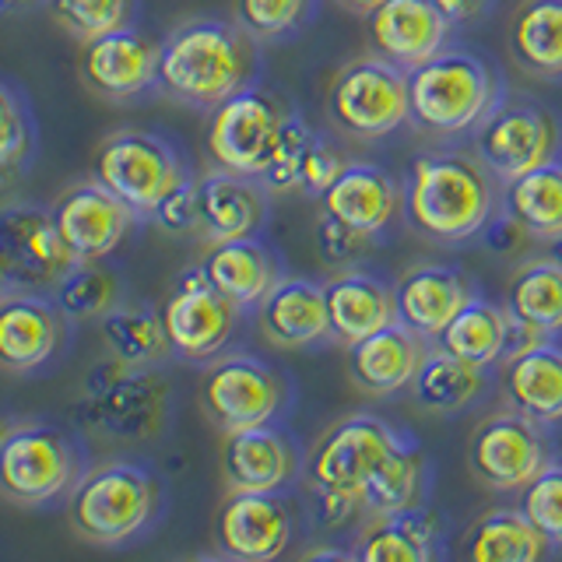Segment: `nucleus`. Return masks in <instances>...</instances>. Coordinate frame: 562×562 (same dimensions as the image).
<instances>
[{
    "mask_svg": "<svg viewBox=\"0 0 562 562\" xmlns=\"http://www.w3.org/2000/svg\"><path fill=\"white\" fill-rule=\"evenodd\" d=\"M330 127L348 140H383L408 123V70L383 57H359L330 78L324 95Z\"/></svg>",
    "mask_w": 562,
    "mask_h": 562,
    "instance_id": "9",
    "label": "nucleus"
},
{
    "mask_svg": "<svg viewBox=\"0 0 562 562\" xmlns=\"http://www.w3.org/2000/svg\"><path fill=\"white\" fill-rule=\"evenodd\" d=\"M324 295H327L330 334L338 345H356L369 338V334L397 324L394 289L383 285L373 274L345 268L341 274L324 281Z\"/></svg>",
    "mask_w": 562,
    "mask_h": 562,
    "instance_id": "29",
    "label": "nucleus"
},
{
    "mask_svg": "<svg viewBox=\"0 0 562 562\" xmlns=\"http://www.w3.org/2000/svg\"><path fill=\"white\" fill-rule=\"evenodd\" d=\"M509 313L520 324L535 327L541 334H559L562 330V263L549 257H527L520 260L506 285V303Z\"/></svg>",
    "mask_w": 562,
    "mask_h": 562,
    "instance_id": "36",
    "label": "nucleus"
},
{
    "mask_svg": "<svg viewBox=\"0 0 562 562\" xmlns=\"http://www.w3.org/2000/svg\"><path fill=\"white\" fill-rule=\"evenodd\" d=\"M552 549H562V461H549L520 488L517 503Z\"/></svg>",
    "mask_w": 562,
    "mask_h": 562,
    "instance_id": "43",
    "label": "nucleus"
},
{
    "mask_svg": "<svg viewBox=\"0 0 562 562\" xmlns=\"http://www.w3.org/2000/svg\"><path fill=\"white\" fill-rule=\"evenodd\" d=\"M303 559H351V552H345V549H310V552H303Z\"/></svg>",
    "mask_w": 562,
    "mask_h": 562,
    "instance_id": "50",
    "label": "nucleus"
},
{
    "mask_svg": "<svg viewBox=\"0 0 562 562\" xmlns=\"http://www.w3.org/2000/svg\"><path fill=\"white\" fill-rule=\"evenodd\" d=\"M158 313H162L172 356L187 362H211L222 356L225 345L233 341L239 321V310L211 285L204 263L180 271Z\"/></svg>",
    "mask_w": 562,
    "mask_h": 562,
    "instance_id": "15",
    "label": "nucleus"
},
{
    "mask_svg": "<svg viewBox=\"0 0 562 562\" xmlns=\"http://www.w3.org/2000/svg\"><path fill=\"white\" fill-rule=\"evenodd\" d=\"M222 479L228 492H285L299 479V450L289 432L271 426L225 432Z\"/></svg>",
    "mask_w": 562,
    "mask_h": 562,
    "instance_id": "22",
    "label": "nucleus"
},
{
    "mask_svg": "<svg viewBox=\"0 0 562 562\" xmlns=\"http://www.w3.org/2000/svg\"><path fill=\"white\" fill-rule=\"evenodd\" d=\"M503 95L499 70L485 57L447 46L408 70V123L439 140L474 134Z\"/></svg>",
    "mask_w": 562,
    "mask_h": 562,
    "instance_id": "4",
    "label": "nucleus"
},
{
    "mask_svg": "<svg viewBox=\"0 0 562 562\" xmlns=\"http://www.w3.org/2000/svg\"><path fill=\"white\" fill-rule=\"evenodd\" d=\"M67 524L81 541L120 549L137 541L162 514V482L137 461H105L85 468L67 492Z\"/></svg>",
    "mask_w": 562,
    "mask_h": 562,
    "instance_id": "5",
    "label": "nucleus"
},
{
    "mask_svg": "<svg viewBox=\"0 0 562 562\" xmlns=\"http://www.w3.org/2000/svg\"><path fill=\"white\" fill-rule=\"evenodd\" d=\"M257 46L254 35L236 22L187 18L162 40L158 88L176 102L211 113L246 85H254L260 70Z\"/></svg>",
    "mask_w": 562,
    "mask_h": 562,
    "instance_id": "2",
    "label": "nucleus"
},
{
    "mask_svg": "<svg viewBox=\"0 0 562 562\" xmlns=\"http://www.w3.org/2000/svg\"><path fill=\"white\" fill-rule=\"evenodd\" d=\"M506 408L538 422L541 429L562 422V345L552 338L503 362Z\"/></svg>",
    "mask_w": 562,
    "mask_h": 562,
    "instance_id": "28",
    "label": "nucleus"
},
{
    "mask_svg": "<svg viewBox=\"0 0 562 562\" xmlns=\"http://www.w3.org/2000/svg\"><path fill=\"white\" fill-rule=\"evenodd\" d=\"M40 0H0V14H11V11H25V8H35Z\"/></svg>",
    "mask_w": 562,
    "mask_h": 562,
    "instance_id": "51",
    "label": "nucleus"
},
{
    "mask_svg": "<svg viewBox=\"0 0 562 562\" xmlns=\"http://www.w3.org/2000/svg\"><path fill=\"white\" fill-rule=\"evenodd\" d=\"M366 517L376 514H404L429 503V464L418 443H408L397 457L386 461V468L376 474L366 488Z\"/></svg>",
    "mask_w": 562,
    "mask_h": 562,
    "instance_id": "39",
    "label": "nucleus"
},
{
    "mask_svg": "<svg viewBox=\"0 0 562 562\" xmlns=\"http://www.w3.org/2000/svg\"><path fill=\"white\" fill-rule=\"evenodd\" d=\"M303 131L306 123L285 99L260 85H246L243 92L211 110L204 127V151L215 169L260 180Z\"/></svg>",
    "mask_w": 562,
    "mask_h": 562,
    "instance_id": "6",
    "label": "nucleus"
},
{
    "mask_svg": "<svg viewBox=\"0 0 562 562\" xmlns=\"http://www.w3.org/2000/svg\"><path fill=\"white\" fill-rule=\"evenodd\" d=\"M471 295V281L457 268H447V263H415L394 285L397 324L436 345V338L468 306Z\"/></svg>",
    "mask_w": 562,
    "mask_h": 562,
    "instance_id": "26",
    "label": "nucleus"
},
{
    "mask_svg": "<svg viewBox=\"0 0 562 562\" xmlns=\"http://www.w3.org/2000/svg\"><path fill=\"white\" fill-rule=\"evenodd\" d=\"M549 246H552V257H555V260L562 263V236H559V239H552Z\"/></svg>",
    "mask_w": 562,
    "mask_h": 562,
    "instance_id": "53",
    "label": "nucleus"
},
{
    "mask_svg": "<svg viewBox=\"0 0 562 562\" xmlns=\"http://www.w3.org/2000/svg\"><path fill=\"white\" fill-rule=\"evenodd\" d=\"M151 222L169 236H193L201 233V201H198V180L187 176V180L176 187L169 198L155 207Z\"/></svg>",
    "mask_w": 562,
    "mask_h": 562,
    "instance_id": "44",
    "label": "nucleus"
},
{
    "mask_svg": "<svg viewBox=\"0 0 562 562\" xmlns=\"http://www.w3.org/2000/svg\"><path fill=\"white\" fill-rule=\"evenodd\" d=\"M53 211L14 201L0 207V268L11 292H53L57 281L75 268Z\"/></svg>",
    "mask_w": 562,
    "mask_h": 562,
    "instance_id": "13",
    "label": "nucleus"
},
{
    "mask_svg": "<svg viewBox=\"0 0 562 562\" xmlns=\"http://www.w3.org/2000/svg\"><path fill=\"white\" fill-rule=\"evenodd\" d=\"M32 120L25 99L14 92L11 85L0 81V140H4L8 134H14L18 127H25V123Z\"/></svg>",
    "mask_w": 562,
    "mask_h": 562,
    "instance_id": "47",
    "label": "nucleus"
},
{
    "mask_svg": "<svg viewBox=\"0 0 562 562\" xmlns=\"http://www.w3.org/2000/svg\"><path fill=\"white\" fill-rule=\"evenodd\" d=\"M549 549L552 544L527 520L520 506L482 514L461 541V555L471 562H535L549 555Z\"/></svg>",
    "mask_w": 562,
    "mask_h": 562,
    "instance_id": "35",
    "label": "nucleus"
},
{
    "mask_svg": "<svg viewBox=\"0 0 562 562\" xmlns=\"http://www.w3.org/2000/svg\"><path fill=\"white\" fill-rule=\"evenodd\" d=\"M474 151L503 183L555 162L562 155V123L531 99L503 95L488 120L474 131Z\"/></svg>",
    "mask_w": 562,
    "mask_h": 562,
    "instance_id": "12",
    "label": "nucleus"
},
{
    "mask_svg": "<svg viewBox=\"0 0 562 562\" xmlns=\"http://www.w3.org/2000/svg\"><path fill=\"white\" fill-rule=\"evenodd\" d=\"M85 474L81 443L53 422H14L0 439V496L22 509H40L67 492Z\"/></svg>",
    "mask_w": 562,
    "mask_h": 562,
    "instance_id": "8",
    "label": "nucleus"
},
{
    "mask_svg": "<svg viewBox=\"0 0 562 562\" xmlns=\"http://www.w3.org/2000/svg\"><path fill=\"white\" fill-rule=\"evenodd\" d=\"M11 426H14V422H11V418H8L4 412H0V439L8 436V429H11Z\"/></svg>",
    "mask_w": 562,
    "mask_h": 562,
    "instance_id": "52",
    "label": "nucleus"
},
{
    "mask_svg": "<svg viewBox=\"0 0 562 562\" xmlns=\"http://www.w3.org/2000/svg\"><path fill=\"white\" fill-rule=\"evenodd\" d=\"M99 334L105 356L127 366H162L172 356L162 313L151 306H127L116 303L105 316H99Z\"/></svg>",
    "mask_w": 562,
    "mask_h": 562,
    "instance_id": "38",
    "label": "nucleus"
},
{
    "mask_svg": "<svg viewBox=\"0 0 562 562\" xmlns=\"http://www.w3.org/2000/svg\"><path fill=\"white\" fill-rule=\"evenodd\" d=\"M11 292V285H8V274H4V268H0V295H8Z\"/></svg>",
    "mask_w": 562,
    "mask_h": 562,
    "instance_id": "54",
    "label": "nucleus"
},
{
    "mask_svg": "<svg viewBox=\"0 0 562 562\" xmlns=\"http://www.w3.org/2000/svg\"><path fill=\"white\" fill-rule=\"evenodd\" d=\"M509 338H514V316H509V310L499 303H488L482 295H471L468 306L436 338V345L457 359L492 369L506 362Z\"/></svg>",
    "mask_w": 562,
    "mask_h": 562,
    "instance_id": "33",
    "label": "nucleus"
},
{
    "mask_svg": "<svg viewBox=\"0 0 562 562\" xmlns=\"http://www.w3.org/2000/svg\"><path fill=\"white\" fill-rule=\"evenodd\" d=\"M499 211L503 180L482 162L474 148L422 151L404 172L401 218L426 243H468L482 236Z\"/></svg>",
    "mask_w": 562,
    "mask_h": 562,
    "instance_id": "1",
    "label": "nucleus"
},
{
    "mask_svg": "<svg viewBox=\"0 0 562 562\" xmlns=\"http://www.w3.org/2000/svg\"><path fill=\"white\" fill-rule=\"evenodd\" d=\"M341 8H348V11H356V14H373L380 4H386V0H338Z\"/></svg>",
    "mask_w": 562,
    "mask_h": 562,
    "instance_id": "49",
    "label": "nucleus"
},
{
    "mask_svg": "<svg viewBox=\"0 0 562 562\" xmlns=\"http://www.w3.org/2000/svg\"><path fill=\"white\" fill-rule=\"evenodd\" d=\"M57 25L78 43L99 40L137 22V0H46Z\"/></svg>",
    "mask_w": 562,
    "mask_h": 562,
    "instance_id": "42",
    "label": "nucleus"
},
{
    "mask_svg": "<svg viewBox=\"0 0 562 562\" xmlns=\"http://www.w3.org/2000/svg\"><path fill=\"white\" fill-rule=\"evenodd\" d=\"M215 549L236 562H271L285 555L295 535L292 506L281 492H228L215 514Z\"/></svg>",
    "mask_w": 562,
    "mask_h": 562,
    "instance_id": "16",
    "label": "nucleus"
},
{
    "mask_svg": "<svg viewBox=\"0 0 562 562\" xmlns=\"http://www.w3.org/2000/svg\"><path fill=\"white\" fill-rule=\"evenodd\" d=\"M549 461L541 426L514 408L485 415L468 436V468L492 492H520Z\"/></svg>",
    "mask_w": 562,
    "mask_h": 562,
    "instance_id": "14",
    "label": "nucleus"
},
{
    "mask_svg": "<svg viewBox=\"0 0 562 562\" xmlns=\"http://www.w3.org/2000/svg\"><path fill=\"white\" fill-rule=\"evenodd\" d=\"M78 426L113 443H145L169 418V383L158 366H127L105 356L81 380L75 397Z\"/></svg>",
    "mask_w": 562,
    "mask_h": 562,
    "instance_id": "7",
    "label": "nucleus"
},
{
    "mask_svg": "<svg viewBox=\"0 0 562 562\" xmlns=\"http://www.w3.org/2000/svg\"><path fill=\"white\" fill-rule=\"evenodd\" d=\"M316 14V0H233V22L257 43H281L303 32Z\"/></svg>",
    "mask_w": 562,
    "mask_h": 562,
    "instance_id": "41",
    "label": "nucleus"
},
{
    "mask_svg": "<svg viewBox=\"0 0 562 562\" xmlns=\"http://www.w3.org/2000/svg\"><path fill=\"white\" fill-rule=\"evenodd\" d=\"M158 53H162V43L148 40L134 25L116 29L81 43V78L95 95L127 102L158 85Z\"/></svg>",
    "mask_w": 562,
    "mask_h": 562,
    "instance_id": "20",
    "label": "nucleus"
},
{
    "mask_svg": "<svg viewBox=\"0 0 562 562\" xmlns=\"http://www.w3.org/2000/svg\"><path fill=\"white\" fill-rule=\"evenodd\" d=\"M369 246H373L369 236L351 233V228H345L341 222H334L327 215H321V222H316V250H321L327 263H345L348 268V263L359 260Z\"/></svg>",
    "mask_w": 562,
    "mask_h": 562,
    "instance_id": "45",
    "label": "nucleus"
},
{
    "mask_svg": "<svg viewBox=\"0 0 562 562\" xmlns=\"http://www.w3.org/2000/svg\"><path fill=\"white\" fill-rule=\"evenodd\" d=\"M503 215L514 218L531 243L562 236V158L503 183Z\"/></svg>",
    "mask_w": 562,
    "mask_h": 562,
    "instance_id": "34",
    "label": "nucleus"
},
{
    "mask_svg": "<svg viewBox=\"0 0 562 562\" xmlns=\"http://www.w3.org/2000/svg\"><path fill=\"white\" fill-rule=\"evenodd\" d=\"M348 158L338 145L316 137L310 127L299 134L292 145L281 151L278 162L260 176V183L271 193H303V198H321L334 183V176L345 169Z\"/></svg>",
    "mask_w": 562,
    "mask_h": 562,
    "instance_id": "37",
    "label": "nucleus"
},
{
    "mask_svg": "<svg viewBox=\"0 0 562 562\" xmlns=\"http://www.w3.org/2000/svg\"><path fill=\"white\" fill-rule=\"evenodd\" d=\"M32 158H35V123L29 120L25 127H18L14 134L0 140V190L22 180L32 169Z\"/></svg>",
    "mask_w": 562,
    "mask_h": 562,
    "instance_id": "46",
    "label": "nucleus"
},
{
    "mask_svg": "<svg viewBox=\"0 0 562 562\" xmlns=\"http://www.w3.org/2000/svg\"><path fill=\"white\" fill-rule=\"evenodd\" d=\"M187 166L166 137L148 131H116L99 140L92 155V180L120 201H127L140 218H151L155 207L187 180Z\"/></svg>",
    "mask_w": 562,
    "mask_h": 562,
    "instance_id": "10",
    "label": "nucleus"
},
{
    "mask_svg": "<svg viewBox=\"0 0 562 562\" xmlns=\"http://www.w3.org/2000/svg\"><path fill=\"white\" fill-rule=\"evenodd\" d=\"M257 324L274 348H289V351L334 341L324 285H316L310 278L281 274L271 285V292L260 299Z\"/></svg>",
    "mask_w": 562,
    "mask_h": 562,
    "instance_id": "24",
    "label": "nucleus"
},
{
    "mask_svg": "<svg viewBox=\"0 0 562 562\" xmlns=\"http://www.w3.org/2000/svg\"><path fill=\"white\" fill-rule=\"evenodd\" d=\"M369 18V46L376 57L397 64L401 70H415L447 49L450 22L432 0H386Z\"/></svg>",
    "mask_w": 562,
    "mask_h": 562,
    "instance_id": "21",
    "label": "nucleus"
},
{
    "mask_svg": "<svg viewBox=\"0 0 562 562\" xmlns=\"http://www.w3.org/2000/svg\"><path fill=\"white\" fill-rule=\"evenodd\" d=\"M412 401L429 415H457L488 391V366L457 359L439 345L429 348L412 380Z\"/></svg>",
    "mask_w": 562,
    "mask_h": 562,
    "instance_id": "32",
    "label": "nucleus"
},
{
    "mask_svg": "<svg viewBox=\"0 0 562 562\" xmlns=\"http://www.w3.org/2000/svg\"><path fill=\"white\" fill-rule=\"evenodd\" d=\"M439 555H443V524L429 506L366 517L351 549V559L359 562H429Z\"/></svg>",
    "mask_w": 562,
    "mask_h": 562,
    "instance_id": "27",
    "label": "nucleus"
},
{
    "mask_svg": "<svg viewBox=\"0 0 562 562\" xmlns=\"http://www.w3.org/2000/svg\"><path fill=\"white\" fill-rule=\"evenodd\" d=\"M201 236L207 243L257 236L271 215V190L257 176L228 172L211 166L198 180Z\"/></svg>",
    "mask_w": 562,
    "mask_h": 562,
    "instance_id": "23",
    "label": "nucleus"
},
{
    "mask_svg": "<svg viewBox=\"0 0 562 562\" xmlns=\"http://www.w3.org/2000/svg\"><path fill=\"white\" fill-rule=\"evenodd\" d=\"M204 271L211 278V285H215L239 313L257 310L260 299L268 295L271 285L281 278L274 254L257 236L211 243V250L204 257Z\"/></svg>",
    "mask_w": 562,
    "mask_h": 562,
    "instance_id": "30",
    "label": "nucleus"
},
{
    "mask_svg": "<svg viewBox=\"0 0 562 562\" xmlns=\"http://www.w3.org/2000/svg\"><path fill=\"white\" fill-rule=\"evenodd\" d=\"M432 341L418 338L404 324H391L369 338L348 345V376L369 397H391L408 391Z\"/></svg>",
    "mask_w": 562,
    "mask_h": 562,
    "instance_id": "25",
    "label": "nucleus"
},
{
    "mask_svg": "<svg viewBox=\"0 0 562 562\" xmlns=\"http://www.w3.org/2000/svg\"><path fill=\"white\" fill-rule=\"evenodd\" d=\"M509 57L541 81L562 78V0H520L506 29Z\"/></svg>",
    "mask_w": 562,
    "mask_h": 562,
    "instance_id": "31",
    "label": "nucleus"
},
{
    "mask_svg": "<svg viewBox=\"0 0 562 562\" xmlns=\"http://www.w3.org/2000/svg\"><path fill=\"white\" fill-rule=\"evenodd\" d=\"M201 412L218 432L271 426L289 408L285 376L257 356H215L201 376Z\"/></svg>",
    "mask_w": 562,
    "mask_h": 562,
    "instance_id": "11",
    "label": "nucleus"
},
{
    "mask_svg": "<svg viewBox=\"0 0 562 562\" xmlns=\"http://www.w3.org/2000/svg\"><path fill=\"white\" fill-rule=\"evenodd\" d=\"M412 439L380 415L356 412L338 418L310 450V488L316 520L324 527H348L366 520V488Z\"/></svg>",
    "mask_w": 562,
    "mask_h": 562,
    "instance_id": "3",
    "label": "nucleus"
},
{
    "mask_svg": "<svg viewBox=\"0 0 562 562\" xmlns=\"http://www.w3.org/2000/svg\"><path fill=\"white\" fill-rule=\"evenodd\" d=\"M432 4L443 11V18L453 29L479 22V18H485L492 11V0H432Z\"/></svg>",
    "mask_w": 562,
    "mask_h": 562,
    "instance_id": "48",
    "label": "nucleus"
},
{
    "mask_svg": "<svg viewBox=\"0 0 562 562\" xmlns=\"http://www.w3.org/2000/svg\"><path fill=\"white\" fill-rule=\"evenodd\" d=\"M67 324L46 292L0 295V369L14 376L46 369L67 345Z\"/></svg>",
    "mask_w": 562,
    "mask_h": 562,
    "instance_id": "18",
    "label": "nucleus"
},
{
    "mask_svg": "<svg viewBox=\"0 0 562 562\" xmlns=\"http://www.w3.org/2000/svg\"><path fill=\"white\" fill-rule=\"evenodd\" d=\"M49 211L75 260L113 257L140 222V215L127 201H120L116 193H110L95 180L67 187Z\"/></svg>",
    "mask_w": 562,
    "mask_h": 562,
    "instance_id": "17",
    "label": "nucleus"
},
{
    "mask_svg": "<svg viewBox=\"0 0 562 562\" xmlns=\"http://www.w3.org/2000/svg\"><path fill=\"white\" fill-rule=\"evenodd\" d=\"M49 295L70 324H85V321H99V316L110 313L120 303L123 289H120L116 271L105 268L102 260H78L75 268L57 281V289Z\"/></svg>",
    "mask_w": 562,
    "mask_h": 562,
    "instance_id": "40",
    "label": "nucleus"
},
{
    "mask_svg": "<svg viewBox=\"0 0 562 562\" xmlns=\"http://www.w3.org/2000/svg\"><path fill=\"white\" fill-rule=\"evenodd\" d=\"M316 201H321V215L341 222L351 233L376 239L401 218L404 183L383 166L345 162V169Z\"/></svg>",
    "mask_w": 562,
    "mask_h": 562,
    "instance_id": "19",
    "label": "nucleus"
}]
</instances>
